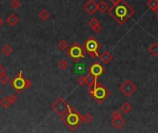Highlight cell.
I'll list each match as a JSON object with an SVG mask.
<instances>
[{
	"mask_svg": "<svg viewBox=\"0 0 158 133\" xmlns=\"http://www.w3.org/2000/svg\"><path fill=\"white\" fill-rule=\"evenodd\" d=\"M107 12L119 25H123L127 20L133 16L135 10L125 0H122L119 4L113 5L109 8Z\"/></svg>",
	"mask_w": 158,
	"mask_h": 133,
	"instance_id": "1",
	"label": "cell"
},
{
	"mask_svg": "<svg viewBox=\"0 0 158 133\" xmlns=\"http://www.w3.org/2000/svg\"><path fill=\"white\" fill-rule=\"evenodd\" d=\"M61 120L70 130H75L83 122V117L79 112L69 105L68 111L61 116Z\"/></svg>",
	"mask_w": 158,
	"mask_h": 133,
	"instance_id": "2",
	"label": "cell"
},
{
	"mask_svg": "<svg viewBox=\"0 0 158 133\" xmlns=\"http://www.w3.org/2000/svg\"><path fill=\"white\" fill-rule=\"evenodd\" d=\"M88 91L90 95L93 97L98 104H102L104 101L107 99L111 94L110 91L106 88L103 83L98 82V81H96L93 86L88 87Z\"/></svg>",
	"mask_w": 158,
	"mask_h": 133,
	"instance_id": "3",
	"label": "cell"
},
{
	"mask_svg": "<svg viewBox=\"0 0 158 133\" xmlns=\"http://www.w3.org/2000/svg\"><path fill=\"white\" fill-rule=\"evenodd\" d=\"M22 74H23V71L20 70L11 80L8 81L10 86H11L12 88L19 94L22 93V91L25 89H30L33 85L32 81L27 80V79H25L22 76Z\"/></svg>",
	"mask_w": 158,
	"mask_h": 133,
	"instance_id": "4",
	"label": "cell"
},
{
	"mask_svg": "<svg viewBox=\"0 0 158 133\" xmlns=\"http://www.w3.org/2000/svg\"><path fill=\"white\" fill-rule=\"evenodd\" d=\"M82 46L85 53L90 57L96 58L99 57V49L102 47V44L94 37H90L89 39L86 40L82 44Z\"/></svg>",
	"mask_w": 158,
	"mask_h": 133,
	"instance_id": "5",
	"label": "cell"
},
{
	"mask_svg": "<svg viewBox=\"0 0 158 133\" xmlns=\"http://www.w3.org/2000/svg\"><path fill=\"white\" fill-rule=\"evenodd\" d=\"M85 51L82 45H80L79 43H74L67 50V55L72 59L74 62L78 63L80 60L85 57Z\"/></svg>",
	"mask_w": 158,
	"mask_h": 133,
	"instance_id": "6",
	"label": "cell"
},
{
	"mask_svg": "<svg viewBox=\"0 0 158 133\" xmlns=\"http://www.w3.org/2000/svg\"><path fill=\"white\" fill-rule=\"evenodd\" d=\"M69 105L65 101L63 97H60L59 99H58L52 105H51V109H52L58 116H61L68 111Z\"/></svg>",
	"mask_w": 158,
	"mask_h": 133,
	"instance_id": "7",
	"label": "cell"
},
{
	"mask_svg": "<svg viewBox=\"0 0 158 133\" xmlns=\"http://www.w3.org/2000/svg\"><path fill=\"white\" fill-rule=\"evenodd\" d=\"M119 91L125 96L130 97L137 91V86L132 82L130 80H126L123 83L119 86Z\"/></svg>",
	"mask_w": 158,
	"mask_h": 133,
	"instance_id": "8",
	"label": "cell"
},
{
	"mask_svg": "<svg viewBox=\"0 0 158 133\" xmlns=\"http://www.w3.org/2000/svg\"><path fill=\"white\" fill-rule=\"evenodd\" d=\"M105 72V69L104 68V66L99 62H94L88 69V73L93 75L95 78H98V77L102 76Z\"/></svg>",
	"mask_w": 158,
	"mask_h": 133,
	"instance_id": "9",
	"label": "cell"
},
{
	"mask_svg": "<svg viewBox=\"0 0 158 133\" xmlns=\"http://www.w3.org/2000/svg\"><path fill=\"white\" fill-rule=\"evenodd\" d=\"M83 9L89 15H94L97 11V3H95L94 0H88V1L83 5Z\"/></svg>",
	"mask_w": 158,
	"mask_h": 133,
	"instance_id": "10",
	"label": "cell"
},
{
	"mask_svg": "<svg viewBox=\"0 0 158 133\" xmlns=\"http://www.w3.org/2000/svg\"><path fill=\"white\" fill-rule=\"evenodd\" d=\"M111 125L113 126L115 129L119 130L125 125V119L122 116L116 117V118H113L111 120Z\"/></svg>",
	"mask_w": 158,
	"mask_h": 133,
	"instance_id": "11",
	"label": "cell"
},
{
	"mask_svg": "<svg viewBox=\"0 0 158 133\" xmlns=\"http://www.w3.org/2000/svg\"><path fill=\"white\" fill-rule=\"evenodd\" d=\"M99 58L103 64H108L110 61L113 59V55H112L108 51H104V52L99 55Z\"/></svg>",
	"mask_w": 158,
	"mask_h": 133,
	"instance_id": "12",
	"label": "cell"
},
{
	"mask_svg": "<svg viewBox=\"0 0 158 133\" xmlns=\"http://www.w3.org/2000/svg\"><path fill=\"white\" fill-rule=\"evenodd\" d=\"M6 21L11 27H14L15 25H17L19 22V19L16 14H10L9 16H8V18L6 19Z\"/></svg>",
	"mask_w": 158,
	"mask_h": 133,
	"instance_id": "13",
	"label": "cell"
},
{
	"mask_svg": "<svg viewBox=\"0 0 158 133\" xmlns=\"http://www.w3.org/2000/svg\"><path fill=\"white\" fill-rule=\"evenodd\" d=\"M109 8V6L107 5L105 0H101L97 3V10L100 12V13H105L108 10Z\"/></svg>",
	"mask_w": 158,
	"mask_h": 133,
	"instance_id": "14",
	"label": "cell"
},
{
	"mask_svg": "<svg viewBox=\"0 0 158 133\" xmlns=\"http://www.w3.org/2000/svg\"><path fill=\"white\" fill-rule=\"evenodd\" d=\"M148 51L152 57H158V43L155 42L151 44V45L148 48Z\"/></svg>",
	"mask_w": 158,
	"mask_h": 133,
	"instance_id": "15",
	"label": "cell"
},
{
	"mask_svg": "<svg viewBox=\"0 0 158 133\" xmlns=\"http://www.w3.org/2000/svg\"><path fill=\"white\" fill-rule=\"evenodd\" d=\"M38 16H39L40 19H42L43 21H45V20H47V19L50 18L51 14L47 11L46 9H42V10H41V11L39 12Z\"/></svg>",
	"mask_w": 158,
	"mask_h": 133,
	"instance_id": "16",
	"label": "cell"
},
{
	"mask_svg": "<svg viewBox=\"0 0 158 133\" xmlns=\"http://www.w3.org/2000/svg\"><path fill=\"white\" fill-rule=\"evenodd\" d=\"M120 110H121V112H123L124 114H129L130 112L132 111V106L128 103V102H125V103L121 105Z\"/></svg>",
	"mask_w": 158,
	"mask_h": 133,
	"instance_id": "17",
	"label": "cell"
},
{
	"mask_svg": "<svg viewBox=\"0 0 158 133\" xmlns=\"http://www.w3.org/2000/svg\"><path fill=\"white\" fill-rule=\"evenodd\" d=\"M12 47L10 46L9 44H5L4 46L1 48V52L6 55V57H8V55L12 53Z\"/></svg>",
	"mask_w": 158,
	"mask_h": 133,
	"instance_id": "18",
	"label": "cell"
},
{
	"mask_svg": "<svg viewBox=\"0 0 158 133\" xmlns=\"http://www.w3.org/2000/svg\"><path fill=\"white\" fill-rule=\"evenodd\" d=\"M0 105H1L4 108H8V107H9L10 105H11V102H10L8 96H6L4 97V98H2L1 100H0Z\"/></svg>",
	"mask_w": 158,
	"mask_h": 133,
	"instance_id": "19",
	"label": "cell"
},
{
	"mask_svg": "<svg viewBox=\"0 0 158 133\" xmlns=\"http://www.w3.org/2000/svg\"><path fill=\"white\" fill-rule=\"evenodd\" d=\"M58 47L60 50L65 51V50H67L69 48V44L66 40H60L58 42Z\"/></svg>",
	"mask_w": 158,
	"mask_h": 133,
	"instance_id": "20",
	"label": "cell"
},
{
	"mask_svg": "<svg viewBox=\"0 0 158 133\" xmlns=\"http://www.w3.org/2000/svg\"><path fill=\"white\" fill-rule=\"evenodd\" d=\"M8 81H9V78H8V74H6V72L0 74V83L5 85V84L8 83Z\"/></svg>",
	"mask_w": 158,
	"mask_h": 133,
	"instance_id": "21",
	"label": "cell"
},
{
	"mask_svg": "<svg viewBox=\"0 0 158 133\" xmlns=\"http://www.w3.org/2000/svg\"><path fill=\"white\" fill-rule=\"evenodd\" d=\"M58 68L61 70H65V69H67L69 68V63L65 59H61L59 62H58Z\"/></svg>",
	"mask_w": 158,
	"mask_h": 133,
	"instance_id": "22",
	"label": "cell"
},
{
	"mask_svg": "<svg viewBox=\"0 0 158 133\" xmlns=\"http://www.w3.org/2000/svg\"><path fill=\"white\" fill-rule=\"evenodd\" d=\"M158 6V0H149L147 2V7H148L151 10L154 11V9Z\"/></svg>",
	"mask_w": 158,
	"mask_h": 133,
	"instance_id": "23",
	"label": "cell"
},
{
	"mask_svg": "<svg viewBox=\"0 0 158 133\" xmlns=\"http://www.w3.org/2000/svg\"><path fill=\"white\" fill-rule=\"evenodd\" d=\"M89 25H90V27L91 28V29H94V28H95L96 26H98V25L100 24V22H99V20L97 19H95V18H93V19H91L90 20H89Z\"/></svg>",
	"mask_w": 158,
	"mask_h": 133,
	"instance_id": "24",
	"label": "cell"
},
{
	"mask_svg": "<svg viewBox=\"0 0 158 133\" xmlns=\"http://www.w3.org/2000/svg\"><path fill=\"white\" fill-rule=\"evenodd\" d=\"M75 71L79 74H82L85 71V66L82 64H77L75 66Z\"/></svg>",
	"mask_w": 158,
	"mask_h": 133,
	"instance_id": "25",
	"label": "cell"
},
{
	"mask_svg": "<svg viewBox=\"0 0 158 133\" xmlns=\"http://www.w3.org/2000/svg\"><path fill=\"white\" fill-rule=\"evenodd\" d=\"M82 117H83V121L86 122V123H91L94 120V116L90 113L85 114L84 116H82Z\"/></svg>",
	"mask_w": 158,
	"mask_h": 133,
	"instance_id": "26",
	"label": "cell"
},
{
	"mask_svg": "<svg viewBox=\"0 0 158 133\" xmlns=\"http://www.w3.org/2000/svg\"><path fill=\"white\" fill-rule=\"evenodd\" d=\"M77 82H78V84L79 85H80V86H84V85H86L87 84V81H86V76H80L79 78L77 79Z\"/></svg>",
	"mask_w": 158,
	"mask_h": 133,
	"instance_id": "27",
	"label": "cell"
},
{
	"mask_svg": "<svg viewBox=\"0 0 158 133\" xmlns=\"http://www.w3.org/2000/svg\"><path fill=\"white\" fill-rule=\"evenodd\" d=\"M10 6H11V8L14 9H18L20 6H21V4H20L19 0H12L11 3H10Z\"/></svg>",
	"mask_w": 158,
	"mask_h": 133,
	"instance_id": "28",
	"label": "cell"
},
{
	"mask_svg": "<svg viewBox=\"0 0 158 133\" xmlns=\"http://www.w3.org/2000/svg\"><path fill=\"white\" fill-rule=\"evenodd\" d=\"M8 98H9V100H10V102H11V104H15L16 102H18V100H19V97L16 95V94H10L9 96H8Z\"/></svg>",
	"mask_w": 158,
	"mask_h": 133,
	"instance_id": "29",
	"label": "cell"
},
{
	"mask_svg": "<svg viewBox=\"0 0 158 133\" xmlns=\"http://www.w3.org/2000/svg\"><path fill=\"white\" fill-rule=\"evenodd\" d=\"M111 116H112V118H116V117L121 116V112L119 110H115L112 112Z\"/></svg>",
	"mask_w": 158,
	"mask_h": 133,
	"instance_id": "30",
	"label": "cell"
},
{
	"mask_svg": "<svg viewBox=\"0 0 158 133\" xmlns=\"http://www.w3.org/2000/svg\"><path fill=\"white\" fill-rule=\"evenodd\" d=\"M102 29H103V28H102L101 24H99L98 26H96L95 28H94L93 30H94V32L95 33H99L101 32V30H102Z\"/></svg>",
	"mask_w": 158,
	"mask_h": 133,
	"instance_id": "31",
	"label": "cell"
},
{
	"mask_svg": "<svg viewBox=\"0 0 158 133\" xmlns=\"http://www.w3.org/2000/svg\"><path fill=\"white\" fill-rule=\"evenodd\" d=\"M5 72H6V68H5L2 64H0V74L5 73Z\"/></svg>",
	"mask_w": 158,
	"mask_h": 133,
	"instance_id": "32",
	"label": "cell"
},
{
	"mask_svg": "<svg viewBox=\"0 0 158 133\" xmlns=\"http://www.w3.org/2000/svg\"><path fill=\"white\" fill-rule=\"evenodd\" d=\"M109 1L113 4V5H116V4H119L120 1H122V0H109Z\"/></svg>",
	"mask_w": 158,
	"mask_h": 133,
	"instance_id": "33",
	"label": "cell"
},
{
	"mask_svg": "<svg viewBox=\"0 0 158 133\" xmlns=\"http://www.w3.org/2000/svg\"><path fill=\"white\" fill-rule=\"evenodd\" d=\"M3 25H4V20L2 18H0V27H2Z\"/></svg>",
	"mask_w": 158,
	"mask_h": 133,
	"instance_id": "34",
	"label": "cell"
},
{
	"mask_svg": "<svg viewBox=\"0 0 158 133\" xmlns=\"http://www.w3.org/2000/svg\"><path fill=\"white\" fill-rule=\"evenodd\" d=\"M154 12H155V13H156V14H158V6H157V7L154 9Z\"/></svg>",
	"mask_w": 158,
	"mask_h": 133,
	"instance_id": "35",
	"label": "cell"
},
{
	"mask_svg": "<svg viewBox=\"0 0 158 133\" xmlns=\"http://www.w3.org/2000/svg\"><path fill=\"white\" fill-rule=\"evenodd\" d=\"M2 94V91H1V89H0V94Z\"/></svg>",
	"mask_w": 158,
	"mask_h": 133,
	"instance_id": "36",
	"label": "cell"
},
{
	"mask_svg": "<svg viewBox=\"0 0 158 133\" xmlns=\"http://www.w3.org/2000/svg\"><path fill=\"white\" fill-rule=\"evenodd\" d=\"M157 19H158V14H157Z\"/></svg>",
	"mask_w": 158,
	"mask_h": 133,
	"instance_id": "37",
	"label": "cell"
},
{
	"mask_svg": "<svg viewBox=\"0 0 158 133\" xmlns=\"http://www.w3.org/2000/svg\"><path fill=\"white\" fill-rule=\"evenodd\" d=\"M0 119H1V116H0Z\"/></svg>",
	"mask_w": 158,
	"mask_h": 133,
	"instance_id": "38",
	"label": "cell"
}]
</instances>
